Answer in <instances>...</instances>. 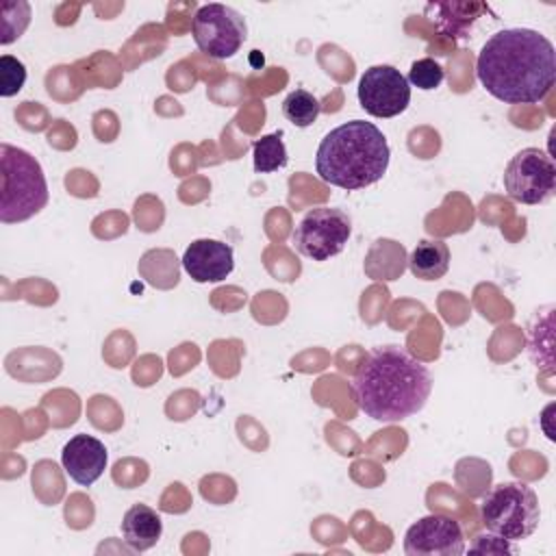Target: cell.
<instances>
[{"instance_id": "obj_5", "label": "cell", "mask_w": 556, "mask_h": 556, "mask_svg": "<svg viewBox=\"0 0 556 556\" xmlns=\"http://www.w3.org/2000/svg\"><path fill=\"white\" fill-rule=\"evenodd\" d=\"M480 517L491 534L506 541H523L539 528V497L526 482H497L482 497Z\"/></svg>"}, {"instance_id": "obj_10", "label": "cell", "mask_w": 556, "mask_h": 556, "mask_svg": "<svg viewBox=\"0 0 556 556\" xmlns=\"http://www.w3.org/2000/svg\"><path fill=\"white\" fill-rule=\"evenodd\" d=\"M404 552L408 556H460L465 552L463 528L450 515H426L406 530Z\"/></svg>"}, {"instance_id": "obj_3", "label": "cell", "mask_w": 556, "mask_h": 556, "mask_svg": "<svg viewBox=\"0 0 556 556\" xmlns=\"http://www.w3.org/2000/svg\"><path fill=\"white\" fill-rule=\"evenodd\" d=\"M391 150L382 130L365 119L332 128L315 154L317 176L339 189L356 191L378 182L389 167Z\"/></svg>"}, {"instance_id": "obj_18", "label": "cell", "mask_w": 556, "mask_h": 556, "mask_svg": "<svg viewBox=\"0 0 556 556\" xmlns=\"http://www.w3.org/2000/svg\"><path fill=\"white\" fill-rule=\"evenodd\" d=\"M26 83V65L11 56V54H2L0 56V96L2 98H11L15 96Z\"/></svg>"}, {"instance_id": "obj_12", "label": "cell", "mask_w": 556, "mask_h": 556, "mask_svg": "<svg viewBox=\"0 0 556 556\" xmlns=\"http://www.w3.org/2000/svg\"><path fill=\"white\" fill-rule=\"evenodd\" d=\"M106 447L100 439L91 434L72 437L61 452V463L65 473L80 486L93 484L106 469Z\"/></svg>"}, {"instance_id": "obj_2", "label": "cell", "mask_w": 556, "mask_h": 556, "mask_svg": "<svg viewBox=\"0 0 556 556\" xmlns=\"http://www.w3.org/2000/svg\"><path fill=\"white\" fill-rule=\"evenodd\" d=\"M432 391L428 367L400 345L374 348L352 376L356 406L382 424L419 413Z\"/></svg>"}, {"instance_id": "obj_16", "label": "cell", "mask_w": 556, "mask_h": 556, "mask_svg": "<svg viewBox=\"0 0 556 556\" xmlns=\"http://www.w3.org/2000/svg\"><path fill=\"white\" fill-rule=\"evenodd\" d=\"M321 104L319 100L306 91V89H295L291 91L285 102H282V115L298 128H306L311 126L317 117H319Z\"/></svg>"}, {"instance_id": "obj_7", "label": "cell", "mask_w": 556, "mask_h": 556, "mask_svg": "<svg viewBox=\"0 0 556 556\" xmlns=\"http://www.w3.org/2000/svg\"><path fill=\"white\" fill-rule=\"evenodd\" d=\"M352 235V219L334 206H317L304 213L293 230L295 250L313 261L337 256Z\"/></svg>"}, {"instance_id": "obj_15", "label": "cell", "mask_w": 556, "mask_h": 556, "mask_svg": "<svg viewBox=\"0 0 556 556\" xmlns=\"http://www.w3.org/2000/svg\"><path fill=\"white\" fill-rule=\"evenodd\" d=\"M252 152H254V172L256 174L276 172V169L285 167L289 161L280 132L263 135L261 139H256L252 143Z\"/></svg>"}, {"instance_id": "obj_9", "label": "cell", "mask_w": 556, "mask_h": 556, "mask_svg": "<svg viewBox=\"0 0 556 556\" xmlns=\"http://www.w3.org/2000/svg\"><path fill=\"white\" fill-rule=\"evenodd\" d=\"M358 102L374 117H395L410 104V85L393 65H371L358 80Z\"/></svg>"}, {"instance_id": "obj_17", "label": "cell", "mask_w": 556, "mask_h": 556, "mask_svg": "<svg viewBox=\"0 0 556 556\" xmlns=\"http://www.w3.org/2000/svg\"><path fill=\"white\" fill-rule=\"evenodd\" d=\"M445 78V70L430 56H424V59H417L413 61L410 70H408V85L417 87V89H424V91H432L437 89Z\"/></svg>"}, {"instance_id": "obj_14", "label": "cell", "mask_w": 556, "mask_h": 556, "mask_svg": "<svg viewBox=\"0 0 556 556\" xmlns=\"http://www.w3.org/2000/svg\"><path fill=\"white\" fill-rule=\"evenodd\" d=\"M410 274L419 280H439L450 269V248L441 239H421L408 256Z\"/></svg>"}, {"instance_id": "obj_8", "label": "cell", "mask_w": 556, "mask_h": 556, "mask_svg": "<svg viewBox=\"0 0 556 556\" xmlns=\"http://www.w3.org/2000/svg\"><path fill=\"white\" fill-rule=\"evenodd\" d=\"M502 180L515 202L541 204L556 191L554 159L541 148H523L508 161Z\"/></svg>"}, {"instance_id": "obj_6", "label": "cell", "mask_w": 556, "mask_h": 556, "mask_svg": "<svg viewBox=\"0 0 556 556\" xmlns=\"http://www.w3.org/2000/svg\"><path fill=\"white\" fill-rule=\"evenodd\" d=\"M191 35L200 52L211 59L235 56L248 39V24L239 11L228 4H202L191 20Z\"/></svg>"}, {"instance_id": "obj_4", "label": "cell", "mask_w": 556, "mask_h": 556, "mask_svg": "<svg viewBox=\"0 0 556 556\" xmlns=\"http://www.w3.org/2000/svg\"><path fill=\"white\" fill-rule=\"evenodd\" d=\"M48 204V182L39 161L15 146H0V222L20 224Z\"/></svg>"}, {"instance_id": "obj_13", "label": "cell", "mask_w": 556, "mask_h": 556, "mask_svg": "<svg viewBox=\"0 0 556 556\" xmlns=\"http://www.w3.org/2000/svg\"><path fill=\"white\" fill-rule=\"evenodd\" d=\"M163 534V521L159 513L146 504H132L122 519L124 543L132 552H146L159 543Z\"/></svg>"}, {"instance_id": "obj_11", "label": "cell", "mask_w": 556, "mask_h": 556, "mask_svg": "<svg viewBox=\"0 0 556 556\" xmlns=\"http://www.w3.org/2000/svg\"><path fill=\"white\" fill-rule=\"evenodd\" d=\"M182 267L195 282H219L235 269V252L217 239H195L182 254Z\"/></svg>"}, {"instance_id": "obj_1", "label": "cell", "mask_w": 556, "mask_h": 556, "mask_svg": "<svg viewBox=\"0 0 556 556\" xmlns=\"http://www.w3.org/2000/svg\"><path fill=\"white\" fill-rule=\"evenodd\" d=\"M476 76L500 102L536 104L556 80L554 46L532 28L497 30L478 52Z\"/></svg>"}]
</instances>
